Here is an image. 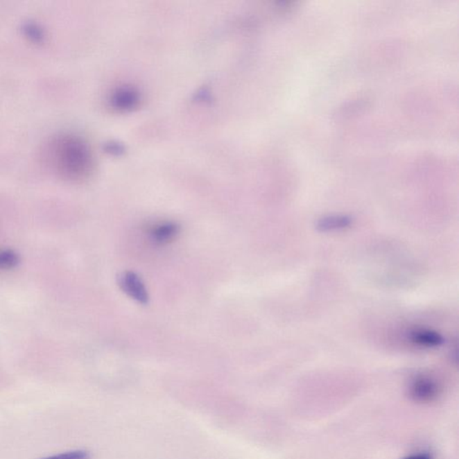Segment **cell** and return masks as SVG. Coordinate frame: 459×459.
<instances>
[{
  "label": "cell",
  "instance_id": "obj_1",
  "mask_svg": "<svg viewBox=\"0 0 459 459\" xmlns=\"http://www.w3.org/2000/svg\"><path fill=\"white\" fill-rule=\"evenodd\" d=\"M45 164L61 178L83 180L90 176L94 159L87 144L72 135L52 137L45 146Z\"/></svg>",
  "mask_w": 459,
  "mask_h": 459
},
{
  "label": "cell",
  "instance_id": "obj_2",
  "mask_svg": "<svg viewBox=\"0 0 459 459\" xmlns=\"http://www.w3.org/2000/svg\"><path fill=\"white\" fill-rule=\"evenodd\" d=\"M119 284L121 290L130 298L141 304H148L149 300L148 289L139 275L132 271L123 272L119 277Z\"/></svg>",
  "mask_w": 459,
  "mask_h": 459
},
{
  "label": "cell",
  "instance_id": "obj_3",
  "mask_svg": "<svg viewBox=\"0 0 459 459\" xmlns=\"http://www.w3.org/2000/svg\"><path fill=\"white\" fill-rule=\"evenodd\" d=\"M439 390V386L434 379L427 376H421L412 382L410 395L417 402L428 403L436 399Z\"/></svg>",
  "mask_w": 459,
  "mask_h": 459
},
{
  "label": "cell",
  "instance_id": "obj_4",
  "mask_svg": "<svg viewBox=\"0 0 459 459\" xmlns=\"http://www.w3.org/2000/svg\"><path fill=\"white\" fill-rule=\"evenodd\" d=\"M180 225L174 222H162L155 223L149 229V235L151 240L155 244L164 245L170 244L180 234Z\"/></svg>",
  "mask_w": 459,
  "mask_h": 459
},
{
  "label": "cell",
  "instance_id": "obj_5",
  "mask_svg": "<svg viewBox=\"0 0 459 459\" xmlns=\"http://www.w3.org/2000/svg\"><path fill=\"white\" fill-rule=\"evenodd\" d=\"M408 336L412 343L422 347H439L444 343L440 333L426 329L412 330Z\"/></svg>",
  "mask_w": 459,
  "mask_h": 459
},
{
  "label": "cell",
  "instance_id": "obj_6",
  "mask_svg": "<svg viewBox=\"0 0 459 459\" xmlns=\"http://www.w3.org/2000/svg\"><path fill=\"white\" fill-rule=\"evenodd\" d=\"M352 225V218L347 216H329L318 221L317 229L320 232L338 231L349 227Z\"/></svg>",
  "mask_w": 459,
  "mask_h": 459
},
{
  "label": "cell",
  "instance_id": "obj_7",
  "mask_svg": "<svg viewBox=\"0 0 459 459\" xmlns=\"http://www.w3.org/2000/svg\"><path fill=\"white\" fill-rule=\"evenodd\" d=\"M115 105L121 109H128L136 105L137 94L131 89H122L115 94Z\"/></svg>",
  "mask_w": 459,
  "mask_h": 459
},
{
  "label": "cell",
  "instance_id": "obj_8",
  "mask_svg": "<svg viewBox=\"0 0 459 459\" xmlns=\"http://www.w3.org/2000/svg\"><path fill=\"white\" fill-rule=\"evenodd\" d=\"M18 263H19V258L13 250H0V269L6 270V269L13 268Z\"/></svg>",
  "mask_w": 459,
  "mask_h": 459
},
{
  "label": "cell",
  "instance_id": "obj_9",
  "mask_svg": "<svg viewBox=\"0 0 459 459\" xmlns=\"http://www.w3.org/2000/svg\"><path fill=\"white\" fill-rule=\"evenodd\" d=\"M90 458L91 455L89 452L78 449V451L60 453V454L50 456V457L41 459H89Z\"/></svg>",
  "mask_w": 459,
  "mask_h": 459
},
{
  "label": "cell",
  "instance_id": "obj_10",
  "mask_svg": "<svg viewBox=\"0 0 459 459\" xmlns=\"http://www.w3.org/2000/svg\"><path fill=\"white\" fill-rule=\"evenodd\" d=\"M402 459H433V457L428 453H418V454L410 455Z\"/></svg>",
  "mask_w": 459,
  "mask_h": 459
}]
</instances>
